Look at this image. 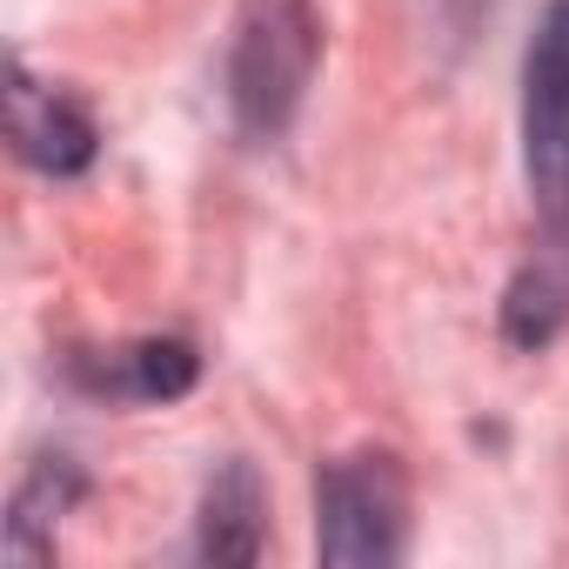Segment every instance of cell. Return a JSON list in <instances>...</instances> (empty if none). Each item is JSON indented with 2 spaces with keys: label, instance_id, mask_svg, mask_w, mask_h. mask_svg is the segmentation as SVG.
<instances>
[{
  "label": "cell",
  "instance_id": "obj_1",
  "mask_svg": "<svg viewBox=\"0 0 569 569\" xmlns=\"http://www.w3.org/2000/svg\"><path fill=\"white\" fill-rule=\"evenodd\" d=\"M322 68V8L316 0H241L228 41V114L241 141H281L296 128L309 81Z\"/></svg>",
  "mask_w": 569,
  "mask_h": 569
},
{
  "label": "cell",
  "instance_id": "obj_2",
  "mask_svg": "<svg viewBox=\"0 0 569 569\" xmlns=\"http://www.w3.org/2000/svg\"><path fill=\"white\" fill-rule=\"evenodd\" d=\"M409 549V476L389 449L316 469V556L329 569H389Z\"/></svg>",
  "mask_w": 569,
  "mask_h": 569
},
{
  "label": "cell",
  "instance_id": "obj_3",
  "mask_svg": "<svg viewBox=\"0 0 569 569\" xmlns=\"http://www.w3.org/2000/svg\"><path fill=\"white\" fill-rule=\"evenodd\" d=\"M522 174L542 221L569 228V0H549L522 48Z\"/></svg>",
  "mask_w": 569,
  "mask_h": 569
},
{
  "label": "cell",
  "instance_id": "obj_4",
  "mask_svg": "<svg viewBox=\"0 0 569 569\" xmlns=\"http://www.w3.org/2000/svg\"><path fill=\"white\" fill-rule=\"evenodd\" d=\"M61 382L94 402H181L201 382V349L188 336H141L108 349H61Z\"/></svg>",
  "mask_w": 569,
  "mask_h": 569
},
{
  "label": "cell",
  "instance_id": "obj_5",
  "mask_svg": "<svg viewBox=\"0 0 569 569\" xmlns=\"http://www.w3.org/2000/svg\"><path fill=\"white\" fill-rule=\"evenodd\" d=\"M8 141L48 181H74L101 161V121L88 114V101L34 81L21 61L8 68Z\"/></svg>",
  "mask_w": 569,
  "mask_h": 569
},
{
  "label": "cell",
  "instance_id": "obj_6",
  "mask_svg": "<svg viewBox=\"0 0 569 569\" xmlns=\"http://www.w3.org/2000/svg\"><path fill=\"white\" fill-rule=\"evenodd\" d=\"M261 542H268V489H261V469L248 456H228V462H214V476L201 489L194 556L201 562H221V569H248V562H261Z\"/></svg>",
  "mask_w": 569,
  "mask_h": 569
},
{
  "label": "cell",
  "instance_id": "obj_7",
  "mask_svg": "<svg viewBox=\"0 0 569 569\" xmlns=\"http://www.w3.org/2000/svg\"><path fill=\"white\" fill-rule=\"evenodd\" d=\"M88 496V469L68 456V449H48L28 462V476L14 482V502H8V562H48L54 556V536H61V516Z\"/></svg>",
  "mask_w": 569,
  "mask_h": 569
},
{
  "label": "cell",
  "instance_id": "obj_8",
  "mask_svg": "<svg viewBox=\"0 0 569 569\" xmlns=\"http://www.w3.org/2000/svg\"><path fill=\"white\" fill-rule=\"evenodd\" d=\"M496 329H502V342L516 356H542L569 329V228L549 241V254H536V261L516 268V281L502 289Z\"/></svg>",
  "mask_w": 569,
  "mask_h": 569
},
{
  "label": "cell",
  "instance_id": "obj_9",
  "mask_svg": "<svg viewBox=\"0 0 569 569\" xmlns=\"http://www.w3.org/2000/svg\"><path fill=\"white\" fill-rule=\"evenodd\" d=\"M442 8H449V21H456V28L469 34V28H476V21H482L489 8H496V0H442Z\"/></svg>",
  "mask_w": 569,
  "mask_h": 569
}]
</instances>
